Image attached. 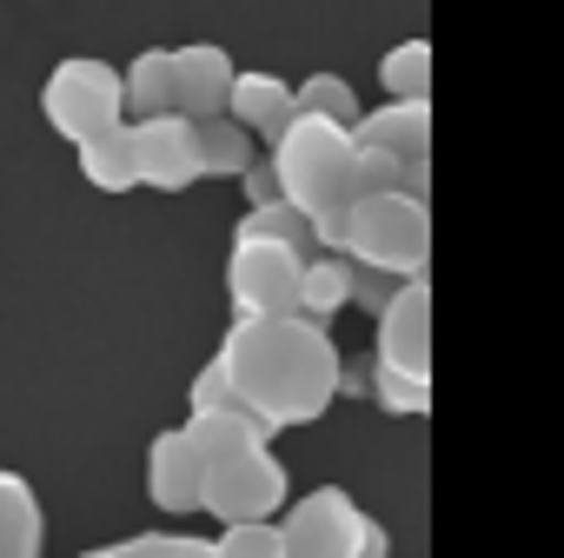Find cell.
Here are the masks:
<instances>
[{"instance_id": "obj_1", "label": "cell", "mask_w": 564, "mask_h": 558, "mask_svg": "<svg viewBox=\"0 0 564 558\" xmlns=\"http://www.w3.org/2000/svg\"><path fill=\"white\" fill-rule=\"evenodd\" d=\"M232 399L265 426H313L333 399H339V346L326 333V320L306 313H279V320H239L226 326L219 353Z\"/></svg>"}, {"instance_id": "obj_2", "label": "cell", "mask_w": 564, "mask_h": 558, "mask_svg": "<svg viewBox=\"0 0 564 558\" xmlns=\"http://www.w3.org/2000/svg\"><path fill=\"white\" fill-rule=\"evenodd\" d=\"M265 153H272V173H279V200H293L313 219L319 246H339V226H346V213L359 200V180H352V153H359L352 147V127H333L319 114H293V127L279 133Z\"/></svg>"}, {"instance_id": "obj_3", "label": "cell", "mask_w": 564, "mask_h": 558, "mask_svg": "<svg viewBox=\"0 0 564 558\" xmlns=\"http://www.w3.org/2000/svg\"><path fill=\"white\" fill-rule=\"evenodd\" d=\"M346 259L359 266H379L392 279H425V259H432V206L386 186V193H359L346 226H339V246Z\"/></svg>"}, {"instance_id": "obj_4", "label": "cell", "mask_w": 564, "mask_h": 558, "mask_svg": "<svg viewBox=\"0 0 564 558\" xmlns=\"http://www.w3.org/2000/svg\"><path fill=\"white\" fill-rule=\"evenodd\" d=\"M199 512H213L219 525H239V518H272L286 505V465L272 459V446H226V452H206L199 459Z\"/></svg>"}, {"instance_id": "obj_5", "label": "cell", "mask_w": 564, "mask_h": 558, "mask_svg": "<svg viewBox=\"0 0 564 558\" xmlns=\"http://www.w3.org/2000/svg\"><path fill=\"white\" fill-rule=\"evenodd\" d=\"M41 114H47V127H54L61 140H87V133H100V127H120V120H127V107H120V74H113L107 61H94V54H74V61H61V67L47 74Z\"/></svg>"}, {"instance_id": "obj_6", "label": "cell", "mask_w": 564, "mask_h": 558, "mask_svg": "<svg viewBox=\"0 0 564 558\" xmlns=\"http://www.w3.org/2000/svg\"><path fill=\"white\" fill-rule=\"evenodd\" d=\"M300 253L279 246V239H232L226 259V293L239 307V320H279V313H300Z\"/></svg>"}, {"instance_id": "obj_7", "label": "cell", "mask_w": 564, "mask_h": 558, "mask_svg": "<svg viewBox=\"0 0 564 558\" xmlns=\"http://www.w3.org/2000/svg\"><path fill=\"white\" fill-rule=\"evenodd\" d=\"M359 532L366 512L339 485H319L279 518V558H359Z\"/></svg>"}, {"instance_id": "obj_8", "label": "cell", "mask_w": 564, "mask_h": 558, "mask_svg": "<svg viewBox=\"0 0 564 558\" xmlns=\"http://www.w3.org/2000/svg\"><path fill=\"white\" fill-rule=\"evenodd\" d=\"M372 360L405 379H432V287L399 279L392 300L372 313Z\"/></svg>"}, {"instance_id": "obj_9", "label": "cell", "mask_w": 564, "mask_h": 558, "mask_svg": "<svg viewBox=\"0 0 564 558\" xmlns=\"http://www.w3.org/2000/svg\"><path fill=\"white\" fill-rule=\"evenodd\" d=\"M127 160H133V186H153V193H186L199 173V153H193V120L186 114H147V120H127Z\"/></svg>"}, {"instance_id": "obj_10", "label": "cell", "mask_w": 564, "mask_h": 558, "mask_svg": "<svg viewBox=\"0 0 564 558\" xmlns=\"http://www.w3.org/2000/svg\"><path fill=\"white\" fill-rule=\"evenodd\" d=\"M232 54L213 47V41H193V47H173V114L186 120H206V114H226V87H232Z\"/></svg>"}, {"instance_id": "obj_11", "label": "cell", "mask_w": 564, "mask_h": 558, "mask_svg": "<svg viewBox=\"0 0 564 558\" xmlns=\"http://www.w3.org/2000/svg\"><path fill=\"white\" fill-rule=\"evenodd\" d=\"M199 472H206V465H199L186 426H173V432H160V439L147 446V498H153L160 512H173V518L199 512Z\"/></svg>"}, {"instance_id": "obj_12", "label": "cell", "mask_w": 564, "mask_h": 558, "mask_svg": "<svg viewBox=\"0 0 564 558\" xmlns=\"http://www.w3.org/2000/svg\"><path fill=\"white\" fill-rule=\"evenodd\" d=\"M226 114L259 140V147H272L279 133L293 127V87L279 81V74H232V87H226Z\"/></svg>"}, {"instance_id": "obj_13", "label": "cell", "mask_w": 564, "mask_h": 558, "mask_svg": "<svg viewBox=\"0 0 564 558\" xmlns=\"http://www.w3.org/2000/svg\"><path fill=\"white\" fill-rule=\"evenodd\" d=\"M352 140H366L392 160H425L432 153V100H386L379 114L352 120Z\"/></svg>"}, {"instance_id": "obj_14", "label": "cell", "mask_w": 564, "mask_h": 558, "mask_svg": "<svg viewBox=\"0 0 564 558\" xmlns=\"http://www.w3.org/2000/svg\"><path fill=\"white\" fill-rule=\"evenodd\" d=\"M47 551V518L41 498L21 472H0V558H41Z\"/></svg>"}, {"instance_id": "obj_15", "label": "cell", "mask_w": 564, "mask_h": 558, "mask_svg": "<svg viewBox=\"0 0 564 558\" xmlns=\"http://www.w3.org/2000/svg\"><path fill=\"white\" fill-rule=\"evenodd\" d=\"M193 153H199V173L239 180V167L259 160V140H252L232 114H206V120H193Z\"/></svg>"}, {"instance_id": "obj_16", "label": "cell", "mask_w": 564, "mask_h": 558, "mask_svg": "<svg viewBox=\"0 0 564 558\" xmlns=\"http://www.w3.org/2000/svg\"><path fill=\"white\" fill-rule=\"evenodd\" d=\"M120 107H127V120L173 114V47H147V54H133V67L120 74Z\"/></svg>"}, {"instance_id": "obj_17", "label": "cell", "mask_w": 564, "mask_h": 558, "mask_svg": "<svg viewBox=\"0 0 564 558\" xmlns=\"http://www.w3.org/2000/svg\"><path fill=\"white\" fill-rule=\"evenodd\" d=\"M80 153V180L100 186V193H133V160H127V120L120 127H100L87 140H74Z\"/></svg>"}, {"instance_id": "obj_18", "label": "cell", "mask_w": 564, "mask_h": 558, "mask_svg": "<svg viewBox=\"0 0 564 558\" xmlns=\"http://www.w3.org/2000/svg\"><path fill=\"white\" fill-rule=\"evenodd\" d=\"M346 279H352V259L333 253V246H319V253L300 266V313H306V320H333V313L346 307Z\"/></svg>"}, {"instance_id": "obj_19", "label": "cell", "mask_w": 564, "mask_h": 558, "mask_svg": "<svg viewBox=\"0 0 564 558\" xmlns=\"http://www.w3.org/2000/svg\"><path fill=\"white\" fill-rule=\"evenodd\" d=\"M239 239H279V246H293L300 259L319 253V233H313V219H306L293 200H265V206H252V213L239 219Z\"/></svg>"}, {"instance_id": "obj_20", "label": "cell", "mask_w": 564, "mask_h": 558, "mask_svg": "<svg viewBox=\"0 0 564 558\" xmlns=\"http://www.w3.org/2000/svg\"><path fill=\"white\" fill-rule=\"evenodd\" d=\"M379 87L386 100H432V41H399L379 61Z\"/></svg>"}, {"instance_id": "obj_21", "label": "cell", "mask_w": 564, "mask_h": 558, "mask_svg": "<svg viewBox=\"0 0 564 558\" xmlns=\"http://www.w3.org/2000/svg\"><path fill=\"white\" fill-rule=\"evenodd\" d=\"M293 107H300V114H319V120H333V127H352V120L366 114L346 74H313V81H300V87H293Z\"/></svg>"}, {"instance_id": "obj_22", "label": "cell", "mask_w": 564, "mask_h": 558, "mask_svg": "<svg viewBox=\"0 0 564 558\" xmlns=\"http://www.w3.org/2000/svg\"><path fill=\"white\" fill-rule=\"evenodd\" d=\"M80 558H213L206 538H186V532H140V538H113V545H94Z\"/></svg>"}, {"instance_id": "obj_23", "label": "cell", "mask_w": 564, "mask_h": 558, "mask_svg": "<svg viewBox=\"0 0 564 558\" xmlns=\"http://www.w3.org/2000/svg\"><path fill=\"white\" fill-rule=\"evenodd\" d=\"M366 399H379V412H392V419H412V412H432V379H405V373H386L372 360Z\"/></svg>"}, {"instance_id": "obj_24", "label": "cell", "mask_w": 564, "mask_h": 558, "mask_svg": "<svg viewBox=\"0 0 564 558\" xmlns=\"http://www.w3.org/2000/svg\"><path fill=\"white\" fill-rule=\"evenodd\" d=\"M206 545H213V558H279V525L272 518H239Z\"/></svg>"}, {"instance_id": "obj_25", "label": "cell", "mask_w": 564, "mask_h": 558, "mask_svg": "<svg viewBox=\"0 0 564 558\" xmlns=\"http://www.w3.org/2000/svg\"><path fill=\"white\" fill-rule=\"evenodd\" d=\"M392 287H399L392 272H379V266H359V259H352V279H346V307H366V313H379V307L392 300Z\"/></svg>"}, {"instance_id": "obj_26", "label": "cell", "mask_w": 564, "mask_h": 558, "mask_svg": "<svg viewBox=\"0 0 564 558\" xmlns=\"http://www.w3.org/2000/svg\"><path fill=\"white\" fill-rule=\"evenodd\" d=\"M359 153H352V180H359V193H386L392 180H399V160L392 153H379V147H366V140H352Z\"/></svg>"}, {"instance_id": "obj_27", "label": "cell", "mask_w": 564, "mask_h": 558, "mask_svg": "<svg viewBox=\"0 0 564 558\" xmlns=\"http://www.w3.org/2000/svg\"><path fill=\"white\" fill-rule=\"evenodd\" d=\"M219 406H239V399H232V386H226V366L206 360V366L193 373V412H219Z\"/></svg>"}, {"instance_id": "obj_28", "label": "cell", "mask_w": 564, "mask_h": 558, "mask_svg": "<svg viewBox=\"0 0 564 558\" xmlns=\"http://www.w3.org/2000/svg\"><path fill=\"white\" fill-rule=\"evenodd\" d=\"M239 186H246V200H252V206L279 200V173H272V160H246V167H239Z\"/></svg>"}, {"instance_id": "obj_29", "label": "cell", "mask_w": 564, "mask_h": 558, "mask_svg": "<svg viewBox=\"0 0 564 558\" xmlns=\"http://www.w3.org/2000/svg\"><path fill=\"white\" fill-rule=\"evenodd\" d=\"M399 193H412V200H432V153L425 160H399V180H392Z\"/></svg>"}, {"instance_id": "obj_30", "label": "cell", "mask_w": 564, "mask_h": 558, "mask_svg": "<svg viewBox=\"0 0 564 558\" xmlns=\"http://www.w3.org/2000/svg\"><path fill=\"white\" fill-rule=\"evenodd\" d=\"M366 386H372V353H366V360H339V393L366 399Z\"/></svg>"}, {"instance_id": "obj_31", "label": "cell", "mask_w": 564, "mask_h": 558, "mask_svg": "<svg viewBox=\"0 0 564 558\" xmlns=\"http://www.w3.org/2000/svg\"><path fill=\"white\" fill-rule=\"evenodd\" d=\"M392 545H386V525L379 518H366V532H359V558H386Z\"/></svg>"}]
</instances>
